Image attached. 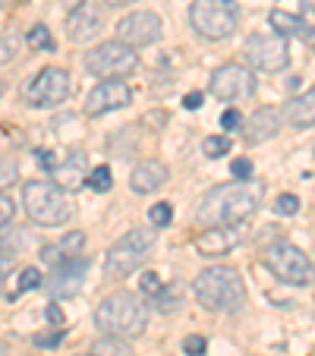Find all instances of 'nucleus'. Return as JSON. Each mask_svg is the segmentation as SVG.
Instances as JSON below:
<instances>
[{
  "label": "nucleus",
  "mask_w": 315,
  "mask_h": 356,
  "mask_svg": "<svg viewBox=\"0 0 315 356\" xmlns=\"http://www.w3.org/2000/svg\"><path fill=\"white\" fill-rule=\"evenodd\" d=\"M262 196H265V186L259 180L212 186L196 205V221H202L205 227H240L259 212Z\"/></svg>",
  "instance_id": "f257e3e1"
},
{
  "label": "nucleus",
  "mask_w": 315,
  "mask_h": 356,
  "mask_svg": "<svg viewBox=\"0 0 315 356\" xmlns=\"http://www.w3.org/2000/svg\"><path fill=\"white\" fill-rule=\"evenodd\" d=\"M192 294L208 312H240L246 303V287L243 278L227 265H212L196 278Z\"/></svg>",
  "instance_id": "f03ea898"
},
{
  "label": "nucleus",
  "mask_w": 315,
  "mask_h": 356,
  "mask_svg": "<svg viewBox=\"0 0 315 356\" xmlns=\"http://www.w3.org/2000/svg\"><path fill=\"white\" fill-rule=\"evenodd\" d=\"M95 325L110 337H139L148 328V306L133 294H114L95 309Z\"/></svg>",
  "instance_id": "7ed1b4c3"
},
{
  "label": "nucleus",
  "mask_w": 315,
  "mask_h": 356,
  "mask_svg": "<svg viewBox=\"0 0 315 356\" xmlns=\"http://www.w3.org/2000/svg\"><path fill=\"white\" fill-rule=\"evenodd\" d=\"M151 249H155V227H133V230H126L104 255V278L108 281H120V278L133 274L136 268L145 265Z\"/></svg>",
  "instance_id": "20e7f679"
},
{
  "label": "nucleus",
  "mask_w": 315,
  "mask_h": 356,
  "mask_svg": "<svg viewBox=\"0 0 315 356\" xmlns=\"http://www.w3.org/2000/svg\"><path fill=\"white\" fill-rule=\"evenodd\" d=\"M22 202H26V214L42 227H57V224H67L73 208H69L67 192L51 180H32V183L22 186Z\"/></svg>",
  "instance_id": "39448f33"
},
{
  "label": "nucleus",
  "mask_w": 315,
  "mask_h": 356,
  "mask_svg": "<svg viewBox=\"0 0 315 356\" xmlns=\"http://www.w3.org/2000/svg\"><path fill=\"white\" fill-rule=\"evenodd\" d=\"M189 22L202 38L224 42L240 26V10H237V0H192Z\"/></svg>",
  "instance_id": "423d86ee"
},
{
  "label": "nucleus",
  "mask_w": 315,
  "mask_h": 356,
  "mask_svg": "<svg viewBox=\"0 0 315 356\" xmlns=\"http://www.w3.org/2000/svg\"><path fill=\"white\" fill-rule=\"evenodd\" d=\"M262 262H265L268 271L284 284H293V287H309V284H315L312 259H309L300 246H293V243H287V240L271 243V246L262 253Z\"/></svg>",
  "instance_id": "0eeeda50"
},
{
  "label": "nucleus",
  "mask_w": 315,
  "mask_h": 356,
  "mask_svg": "<svg viewBox=\"0 0 315 356\" xmlns=\"http://www.w3.org/2000/svg\"><path fill=\"white\" fill-rule=\"evenodd\" d=\"M136 67H139L136 51L124 42H101L95 51L85 54V69H89L92 76H104V79L130 76Z\"/></svg>",
  "instance_id": "6e6552de"
},
{
  "label": "nucleus",
  "mask_w": 315,
  "mask_h": 356,
  "mask_svg": "<svg viewBox=\"0 0 315 356\" xmlns=\"http://www.w3.org/2000/svg\"><path fill=\"white\" fill-rule=\"evenodd\" d=\"M69 89H73V83H69L67 69L44 67L42 73L22 89V98H26V104H32V108H57V104H63L69 98Z\"/></svg>",
  "instance_id": "1a4fd4ad"
},
{
  "label": "nucleus",
  "mask_w": 315,
  "mask_h": 356,
  "mask_svg": "<svg viewBox=\"0 0 315 356\" xmlns=\"http://www.w3.org/2000/svg\"><path fill=\"white\" fill-rule=\"evenodd\" d=\"M246 57L262 73H281L290 67V48L284 35H249Z\"/></svg>",
  "instance_id": "9d476101"
},
{
  "label": "nucleus",
  "mask_w": 315,
  "mask_h": 356,
  "mask_svg": "<svg viewBox=\"0 0 315 356\" xmlns=\"http://www.w3.org/2000/svg\"><path fill=\"white\" fill-rule=\"evenodd\" d=\"M208 89H212V95L218 101H243V98H249L255 92V76L243 63H224V67L214 69Z\"/></svg>",
  "instance_id": "9b49d317"
},
{
  "label": "nucleus",
  "mask_w": 315,
  "mask_h": 356,
  "mask_svg": "<svg viewBox=\"0 0 315 356\" xmlns=\"http://www.w3.org/2000/svg\"><path fill=\"white\" fill-rule=\"evenodd\" d=\"M158 38H161V16L151 10L126 13L117 22V42L130 44V48H145V44H155Z\"/></svg>",
  "instance_id": "f8f14e48"
},
{
  "label": "nucleus",
  "mask_w": 315,
  "mask_h": 356,
  "mask_svg": "<svg viewBox=\"0 0 315 356\" xmlns=\"http://www.w3.org/2000/svg\"><path fill=\"white\" fill-rule=\"evenodd\" d=\"M101 22H104V13L98 7L95 0H83L69 7V16H67V38L73 44H85L92 38H98L101 32Z\"/></svg>",
  "instance_id": "ddd939ff"
},
{
  "label": "nucleus",
  "mask_w": 315,
  "mask_h": 356,
  "mask_svg": "<svg viewBox=\"0 0 315 356\" xmlns=\"http://www.w3.org/2000/svg\"><path fill=\"white\" fill-rule=\"evenodd\" d=\"M133 101V92L126 83L120 79H101L95 89L89 92V101H85V114L89 117H101L110 114V110H120Z\"/></svg>",
  "instance_id": "4468645a"
},
{
  "label": "nucleus",
  "mask_w": 315,
  "mask_h": 356,
  "mask_svg": "<svg viewBox=\"0 0 315 356\" xmlns=\"http://www.w3.org/2000/svg\"><path fill=\"white\" fill-rule=\"evenodd\" d=\"M89 259H67L63 265L51 268L48 278V290L54 300H67V296H76L85 284V274H89Z\"/></svg>",
  "instance_id": "2eb2a0df"
},
{
  "label": "nucleus",
  "mask_w": 315,
  "mask_h": 356,
  "mask_svg": "<svg viewBox=\"0 0 315 356\" xmlns=\"http://www.w3.org/2000/svg\"><path fill=\"white\" fill-rule=\"evenodd\" d=\"M281 120H284V114L278 108H259V110H253L249 120H243V136H246L249 145H262L271 136H278Z\"/></svg>",
  "instance_id": "dca6fc26"
},
{
  "label": "nucleus",
  "mask_w": 315,
  "mask_h": 356,
  "mask_svg": "<svg viewBox=\"0 0 315 356\" xmlns=\"http://www.w3.org/2000/svg\"><path fill=\"white\" fill-rule=\"evenodd\" d=\"M167 177H171V171H167L164 161H155V158H148V161H139V164L133 167L130 189L139 192V196H151V192H158L161 186L167 183Z\"/></svg>",
  "instance_id": "f3484780"
},
{
  "label": "nucleus",
  "mask_w": 315,
  "mask_h": 356,
  "mask_svg": "<svg viewBox=\"0 0 315 356\" xmlns=\"http://www.w3.org/2000/svg\"><path fill=\"white\" fill-rule=\"evenodd\" d=\"M237 243H240L237 227H208V230H202L199 240H196V249H199V255H205V259H218V255L230 253Z\"/></svg>",
  "instance_id": "a211bd4d"
},
{
  "label": "nucleus",
  "mask_w": 315,
  "mask_h": 356,
  "mask_svg": "<svg viewBox=\"0 0 315 356\" xmlns=\"http://www.w3.org/2000/svg\"><path fill=\"white\" fill-rule=\"evenodd\" d=\"M51 177H54V183L60 186V189H79V186L85 183V177H89L85 151H69L67 161H63V164H57L54 171H51Z\"/></svg>",
  "instance_id": "6ab92c4d"
},
{
  "label": "nucleus",
  "mask_w": 315,
  "mask_h": 356,
  "mask_svg": "<svg viewBox=\"0 0 315 356\" xmlns=\"http://www.w3.org/2000/svg\"><path fill=\"white\" fill-rule=\"evenodd\" d=\"M284 120H287L293 130H309V126H315V85L284 108Z\"/></svg>",
  "instance_id": "aec40b11"
},
{
  "label": "nucleus",
  "mask_w": 315,
  "mask_h": 356,
  "mask_svg": "<svg viewBox=\"0 0 315 356\" xmlns=\"http://www.w3.org/2000/svg\"><path fill=\"white\" fill-rule=\"evenodd\" d=\"M268 22L274 26L278 35H296V38H309V26L303 16H293V13H284V10H274L268 16Z\"/></svg>",
  "instance_id": "412c9836"
},
{
  "label": "nucleus",
  "mask_w": 315,
  "mask_h": 356,
  "mask_svg": "<svg viewBox=\"0 0 315 356\" xmlns=\"http://www.w3.org/2000/svg\"><path fill=\"white\" fill-rule=\"evenodd\" d=\"M92 353H95V356H133V347L126 344V337H110V334H104L101 341H95Z\"/></svg>",
  "instance_id": "4be33fe9"
},
{
  "label": "nucleus",
  "mask_w": 315,
  "mask_h": 356,
  "mask_svg": "<svg viewBox=\"0 0 315 356\" xmlns=\"http://www.w3.org/2000/svg\"><path fill=\"white\" fill-rule=\"evenodd\" d=\"M26 44L32 51H54V35L48 26H32L26 32Z\"/></svg>",
  "instance_id": "5701e85b"
},
{
  "label": "nucleus",
  "mask_w": 315,
  "mask_h": 356,
  "mask_svg": "<svg viewBox=\"0 0 315 356\" xmlns=\"http://www.w3.org/2000/svg\"><path fill=\"white\" fill-rule=\"evenodd\" d=\"M85 186H89V189H95V192H110V186H114V173H110V167L108 164L95 167V171L85 177Z\"/></svg>",
  "instance_id": "b1692460"
},
{
  "label": "nucleus",
  "mask_w": 315,
  "mask_h": 356,
  "mask_svg": "<svg viewBox=\"0 0 315 356\" xmlns=\"http://www.w3.org/2000/svg\"><path fill=\"white\" fill-rule=\"evenodd\" d=\"M151 303H155L158 312H173V309L180 306V294H177V287H161L155 296H151Z\"/></svg>",
  "instance_id": "393cba45"
},
{
  "label": "nucleus",
  "mask_w": 315,
  "mask_h": 356,
  "mask_svg": "<svg viewBox=\"0 0 315 356\" xmlns=\"http://www.w3.org/2000/svg\"><path fill=\"white\" fill-rule=\"evenodd\" d=\"M230 149H233L230 136H208V139H202V151H205L208 158H224Z\"/></svg>",
  "instance_id": "a878e982"
},
{
  "label": "nucleus",
  "mask_w": 315,
  "mask_h": 356,
  "mask_svg": "<svg viewBox=\"0 0 315 356\" xmlns=\"http://www.w3.org/2000/svg\"><path fill=\"white\" fill-rule=\"evenodd\" d=\"M57 246L63 249V255L67 259H76V253L85 246V233L83 230H69V233H63V240L57 243Z\"/></svg>",
  "instance_id": "bb28decb"
},
{
  "label": "nucleus",
  "mask_w": 315,
  "mask_h": 356,
  "mask_svg": "<svg viewBox=\"0 0 315 356\" xmlns=\"http://www.w3.org/2000/svg\"><path fill=\"white\" fill-rule=\"evenodd\" d=\"M19 44H22L19 35H0V67L19 54Z\"/></svg>",
  "instance_id": "cd10ccee"
},
{
  "label": "nucleus",
  "mask_w": 315,
  "mask_h": 356,
  "mask_svg": "<svg viewBox=\"0 0 315 356\" xmlns=\"http://www.w3.org/2000/svg\"><path fill=\"white\" fill-rule=\"evenodd\" d=\"M171 218H173V208L167 205V202H155V205L148 208L151 227H167V224H171Z\"/></svg>",
  "instance_id": "c85d7f7f"
},
{
  "label": "nucleus",
  "mask_w": 315,
  "mask_h": 356,
  "mask_svg": "<svg viewBox=\"0 0 315 356\" xmlns=\"http://www.w3.org/2000/svg\"><path fill=\"white\" fill-rule=\"evenodd\" d=\"M16 177H19V164H16L13 158H3L0 161V192L7 189L10 183H16Z\"/></svg>",
  "instance_id": "c756f323"
},
{
  "label": "nucleus",
  "mask_w": 315,
  "mask_h": 356,
  "mask_svg": "<svg viewBox=\"0 0 315 356\" xmlns=\"http://www.w3.org/2000/svg\"><path fill=\"white\" fill-rule=\"evenodd\" d=\"M300 212V199H296L293 192H284V196H278V202H274V214H296Z\"/></svg>",
  "instance_id": "7c9ffc66"
},
{
  "label": "nucleus",
  "mask_w": 315,
  "mask_h": 356,
  "mask_svg": "<svg viewBox=\"0 0 315 356\" xmlns=\"http://www.w3.org/2000/svg\"><path fill=\"white\" fill-rule=\"evenodd\" d=\"M42 284H44V278L38 268H22L19 271V290H38Z\"/></svg>",
  "instance_id": "2f4dec72"
},
{
  "label": "nucleus",
  "mask_w": 315,
  "mask_h": 356,
  "mask_svg": "<svg viewBox=\"0 0 315 356\" xmlns=\"http://www.w3.org/2000/svg\"><path fill=\"white\" fill-rule=\"evenodd\" d=\"M60 341H63V328L48 331V334H35V337H32V344H35V347H42V350H54V347H60Z\"/></svg>",
  "instance_id": "473e14b6"
},
{
  "label": "nucleus",
  "mask_w": 315,
  "mask_h": 356,
  "mask_svg": "<svg viewBox=\"0 0 315 356\" xmlns=\"http://www.w3.org/2000/svg\"><path fill=\"white\" fill-rule=\"evenodd\" d=\"M208 350V341L202 334H189V337H183V353L186 356H202Z\"/></svg>",
  "instance_id": "72a5a7b5"
},
{
  "label": "nucleus",
  "mask_w": 315,
  "mask_h": 356,
  "mask_svg": "<svg viewBox=\"0 0 315 356\" xmlns=\"http://www.w3.org/2000/svg\"><path fill=\"white\" fill-rule=\"evenodd\" d=\"M230 177L253 180V161H249V158H233V161H230Z\"/></svg>",
  "instance_id": "f704fd0d"
},
{
  "label": "nucleus",
  "mask_w": 315,
  "mask_h": 356,
  "mask_svg": "<svg viewBox=\"0 0 315 356\" xmlns=\"http://www.w3.org/2000/svg\"><path fill=\"white\" fill-rule=\"evenodd\" d=\"M161 287H164V281H161L155 271H145L142 278H139V290H142V294H148V296H155Z\"/></svg>",
  "instance_id": "c9c22d12"
},
{
  "label": "nucleus",
  "mask_w": 315,
  "mask_h": 356,
  "mask_svg": "<svg viewBox=\"0 0 315 356\" xmlns=\"http://www.w3.org/2000/svg\"><path fill=\"white\" fill-rule=\"evenodd\" d=\"M221 126H224L227 133H233V130H243V114L237 108H227L224 114H221Z\"/></svg>",
  "instance_id": "e433bc0d"
},
{
  "label": "nucleus",
  "mask_w": 315,
  "mask_h": 356,
  "mask_svg": "<svg viewBox=\"0 0 315 356\" xmlns=\"http://www.w3.org/2000/svg\"><path fill=\"white\" fill-rule=\"evenodd\" d=\"M38 255H42V262H44L48 268H57V265H63V262H67V255H63L60 246H44Z\"/></svg>",
  "instance_id": "4c0bfd02"
},
{
  "label": "nucleus",
  "mask_w": 315,
  "mask_h": 356,
  "mask_svg": "<svg viewBox=\"0 0 315 356\" xmlns=\"http://www.w3.org/2000/svg\"><path fill=\"white\" fill-rule=\"evenodd\" d=\"M13 214H16V202L10 199L7 192H0V227L10 224V221H13Z\"/></svg>",
  "instance_id": "58836bf2"
},
{
  "label": "nucleus",
  "mask_w": 315,
  "mask_h": 356,
  "mask_svg": "<svg viewBox=\"0 0 315 356\" xmlns=\"http://www.w3.org/2000/svg\"><path fill=\"white\" fill-rule=\"evenodd\" d=\"M44 319H48L51 325H57V328H60V325H63V309L57 306V303H48V309H44Z\"/></svg>",
  "instance_id": "ea45409f"
},
{
  "label": "nucleus",
  "mask_w": 315,
  "mask_h": 356,
  "mask_svg": "<svg viewBox=\"0 0 315 356\" xmlns=\"http://www.w3.org/2000/svg\"><path fill=\"white\" fill-rule=\"evenodd\" d=\"M35 158H38V164H42L44 171H54V167H57L54 151H48V149H38V151H35Z\"/></svg>",
  "instance_id": "a19ab883"
},
{
  "label": "nucleus",
  "mask_w": 315,
  "mask_h": 356,
  "mask_svg": "<svg viewBox=\"0 0 315 356\" xmlns=\"http://www.w3.org/2000/svg\"><path fill=\"white\" fill-rule=\"evenodd\" d=\"M161 124H167V114H164V110L145 114V126H148V130H161Z\"/></svg>",
  "instance_id": "79ce46f5"
},
{
  "label": "nucleus",
  "mask_w": 315,
  "mask_h": 356,
  "mask_svg": "<svg viewBox=\"0 0 315 356\" xmlns=\"http://www.w3.org/2000/svg\"><path fill=\"white\" fill-rule=\"evenodd\" d=\"M10 268H13V253H10V249H0V278H3Z\"/></svg>",
  "instance_id": "37998d69"
},
{
  "label": "nucleus",
  "mask_w": 315,
  "mask_h": 356,
  "mask_svg": "<svg viewBox=\"0 0 315 356\" xmlns=\"http://www.w3.org/2000/svg\"><path fill=\"white\" fill-rule=\"evenodd\" d=\"M183 104H186V108H189V110L202 108V95H199V92H189V95L183 98Z\"/></svg>",
  "instance_id": "c03bdc74"
},
{
  "label": "nucleus",
  "mask_w": 315,
  "mask_h": 356,
  "mask_svg": "<svg viewBox=\"0 0 315 356\" xmlns=\"http://www.w3.org/2000/svg\"><path fill=\"white\" fill-rule=\"evenodd\" d=\"M110 7H126V3H136V0H108Z\"/></svg>",
  "instance_id": "a18cd8bd"
},
{
  "label": "nucleus",
  "mask_w": 315,
  "mask_h": 356,
  "mask_svg": "<svg viewBox=\"0 0 315 356\" xmlns=\"http://www.w3.org/2000/svg\"><path fill=\"white\" fill-rule=\"evenodd\" d=\"M309 44H312V48H315V32H309Z\"/></svg>",
  "instance_id": "49530a36"
},
{
  "label": "nucleus",
  "mask_w": 315,
  "mask_h": 356,
  "mask_svg": "<svg viewBox=\"0 0 315 356\" xmlns=\"http://www.w3.org/2000/svg\"><path fill=\"white\" fill-rule=\"evenodd\" d=\"M0 356H7V350H3V347H0Z\"/></svg>",
  "instance_id": "de8ad7c7"
},
{
  "label": "nucleus",
  "mask_w": 315,
  "mask_h": 356,
  "mask_svg": "<svg viewBox=\"0 0 315 356\" xmlns=\"http://www.w3.org/2000/svg\"><path fill=\"white\" fill-rule=\"evenodd\" d=\"M3 3H7V0H0V7H3Z\"/></svg>",
  "instance_id": "09e8293b"
},
{
  "label": "nucleus",
  "mask_w": 315,
  "mask_h": 356,
  "mask_svg": "<svg viewBox=\"0 0 315 356\" xmlns=\"http://www.w3.org/2000/svg\"><path fill=\"white\" fill-rule=\"evenodd\" d=\"M83 356H95V353H83Z\"/></svg>",
  "instance_id": "8fccbe9b"
}]
</instances>
